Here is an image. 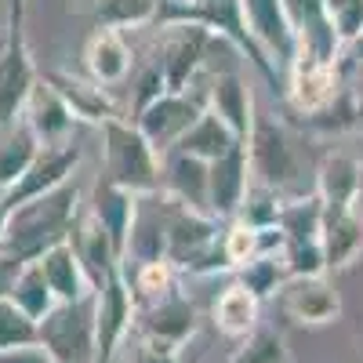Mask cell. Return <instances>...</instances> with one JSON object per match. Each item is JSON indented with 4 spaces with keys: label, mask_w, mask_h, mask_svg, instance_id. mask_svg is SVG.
<instances>
[{
    "label": "cell",
    "mask_w": 363,
    "mask_h": 363,
    "mask_svg": "<svg viewBox=\"0 0 363 363\" xmlns=\"http://www.w3.org/2000/svg\"><path fill=\"white\" fill-rule=\"evenodd\" d=\"M215 327L222 330L225 338H247L251 330L258 327V316H262V301L244 287V284H229L218 301H215Z\"/></svg>",
    "instance_id": "obj_26"
},
{
    "label": "cell",
    "mask_w": 363,
    "mask_h": 363,
    "mask_svg": "<svg viewBox=\"0 0 363 363\" xmlns=\"http://www.w3.org/2000/svg\"><path fill=\"white\" fill-rule=\"evenodd\" d=\"M44 80H48V84L58 91V95H62V102L73 109L77 124L102 128L106 120L120 116L116 106H113V99H109V87H102V84H95V80H80V77L62 73V69L44 73Z\"/></svg>",
    "instance_id": "obj_22"
},
{
    "label": "cell",
    "mask_w": 363,
    "mask_h": 363,
    "mask_svg": "<svg viewBox=\"0 0 363 363\" xmlns=\"http://www.w3.org/2000/svg\"><path fill=\"white\" fill-rule=\"evenodd\" d=\"M40 138L33 135V128L26 124V120H18L15 128L0 131V193L11 189L15 182L33 167V160L40 157Z\"/></svg>",
    "instance_id": "obj_28"
},
{
    "label": "cell",
    "mask_w": 363,
    "mask_h": 363,
    "mask_svg": "<svg viewBox=\"0 0 363 363\" xmlns=\"http://www.w3.org/2000/svg\"><path fill=\"white\" fill-rule=\"evenodd\" d=\"M251 157L247 142H236L225 157L211 160V178H207V211L218 222H233L240 203L251 189Z\"/></svg>",
    "instance_id": "obj_13"
},
{
    "label": "cell",
    "mask_w": 363,
    "mask_h": 363,
    "mask_svg": "<svg viewBox=\"0 0 363 363\" xmlns=\"http://www.w3.org/2000/svg\"><path fill=\"white\" fill-rule=\"evenodd\" d=\"M164 44L157 51V66L164 73V84L167 91H186L196 77H200V66L207 58V48L215 44V33L203 26H164Z\"/></svg>",
    "instance_id": "obj_10"
},
{
    "label": "cell",
    "mask_w": 363,
    "mask_h": 363,
    "mask_svg": "<svg viewBox=\"0 0 363 363\" xmlns=\"http://www.w3.org/2000/svg\"><path fill=\"white\" fill-rule=\"evenodd\" d=\"M37 265L44 269V277H48V284H51V291H55L58 301H77V298L95 291L69 240H62V244H55L51 251H44L37 258Z\"/></svg>",
    "instance_id": "obj_25"
},
{
    "label": "cell",
    "mask_w": 363,
    "mask_h": 363,
    "mask_svg": "<svg viewBox=\"0 0 363 363\" xmlns=\"http://www.w3.org/2000/svg\"><path fill=\"white\" fill-rule=\"evenodd\" d=\"M99 298V363H113L116 349L135 330L138 320V298L124 277V269H116L113 277L95 291Z\"/></svg>",
    "instance_id": "obj_11"
},
{
    "label": "cell",
    "mask_w": 363,
    "mask_h": 363,
    "mask_svg": "<svg viewBox=\"0 0 363 363\" xmlns=\"http://www.w3.org/2000/svg\"><path fill=\"white\" fill-rule=\"evenodd\" d=\"M69 244H73V251H77V258H80V265H84V272H87V280H91L95 291L120 269V255L113 247V240L91 211H80V218L69 233Z\"/></svg>",
    "instance_id": "obj_19"
},
{
    "label": "cell",
    "mask_w": 363,
    "mask_h": 363,
    "mask_svg": "<svg viewBox=\"0 0 363 363\" xmlns=\"http://www.w3.org/2000/svg\"><path fill=\"white\" fill-rule=\"evenodd\" d=\"M284 11L298 37V51L323 58V62H342V40L327 22L323 0H284Z\"/></svg>",
    "instance_id": "obj_16"
},
{
    "label": "cell",
    "mask_w": 363,
    "mask_h": 363,
    "mask_svg": "<svg viewBox=\"0 0 363 363\" xmlns=\"http://www.w3.org/2000/svg\"><path fill=\"white\" fill-rule=\"evenodd\" d=\"M222 251L229 258V269L247 265L255 255H262V229H251V225H244L240 218H233L222 229Z\"/></svg>",
    "instance_id": "obj_36"
},
{
    "label": "cell",
    "mask_w": 363,
    "mask_h": 363,
    "mask_svg": "<svg viewBox=\"0 0 363 363\" xmlns=\"http://www.w3.org/2000/svg\"><path fill=\"white\" fill-rule=\"evenodd\" d=\"M320 247L327 272H342L363 255V211L359 207H323Z\"/></svg>",
    "instance_id": "obj_15"
},
{
    "label": "cell",
    "mask_w": 363,
    "mask_h": 363,
    "mask_svg": "<svg viewBox=\"0 0 363 363\" xmlns=\"http://www.w3.org/2000/svg\"><path fill=\"white\" fill-rule=\"evenodd\" d=\"M0 48H4V37H0Z\"/></svg>",
    "instance_id": "obj_46"
},
{
    "label": "cell",
    "mask_w": 363,
    "mask_h": 363,
    "mask_svg": "<svg viewBox=\"0 0 363 363\" xmlns=\"http://www.w3.org/2000/svg\"><path fill=\"white\" fill-rule=\"evenodd\" d=\"M356 207H359V211H363V186H359V200H356Z\"/></svg>",
    "instance_id": "obj_45"
},
{
    "label": "cell",
    "mask_w": 363,
    "mask_h": 363,
    "mask_svg": "<svg viewBox=\"0 0 363 363\" xmlns=\"http://www.w3.org/2000/svg\"><path fill=\"white\" fill-rule=\"evenodd\" d=\"M8 29H26V0H8Z\"/></svg>",
    "instance_id": "obj_43"
},
{
    "label": "cell",
    "mask_w": 363,
    "mask_h": 363,
    "mask_svg": "<svg viewBox=\"0 0 363 363\" xmlns=\"http://www.w3.org/2000/svg\"><path fill=\"white\" fill-rule=\"evenodd\" d=\"M131 363H182V356H178L174 349H160V345H153V342H138Z\"/></svg>",
    "instance_id": "obj_42"
},
{
    "label": "cell",
    "mask_w": 363,
    "mask_h": 363,
    "mask_svg": "<svg viewBox=\"0 0 363 363\" xmlns=\"http://www.w3.org/2000/svg\"><path fill=\"white\" fill-rule=\"evenodd\" d=\"M84 153H80V145L73 142H62V145H44L40 149V157L33 160V167H29L11 189L0 193V200H4L8 207H18L26 200H37L58 186H66V182H73L77 167H80Z\"/></svg>",
    "instance_id": "obj_12"
},
{
    "label": "cell",
    "mask_w": 363,
    "mask_h": 363,
    "mask_svg": "<svg viewBox=\"0 0 363 363\" xmlns=\"http://www.w3.org/2000/svg\"><path fill=\"white\" fill-rule=\"evenodd\" d=\"M138 200L135 193L113 186L109 178H99L95 189H91V203L87 211L99 218V225L109 233L113 247L120 255V262H124V251H128V240H131V229H135V218H138Z\"/></svg>",
    "instance_id": "obj_17"
},
{
    "label": "cell",
    "mask_w": 363,
    "mask_h": 363,
    "mask_svg": "<svg viewBox=\"0 0 363 363\" xmlns=\"http://www.w3.org/2000/svg\"><path fill=\"white\" fill-rule=\"evenodd\" d=\"M244 18H247V29L258 40V48L269 55V62L280 73H287L291 58L298 51V37L284 11V0H244Z\"/></svg>",
    "instance_id": "obj_14"
},
{
    "label": "cell",
    "mask_w": 363,
    "mask_h": 363,
    "mask_svg": "<svg viewBox=\"0 0 363 363\" xmlns=\"http://www.w3.org/2000/svg\"><path fill=\"white\" fill-rule=\"evenodd\" d=\"M131 62H135V55H131L120 29H95V33H91V40L84 48V66H87V77L95 84L116 87L120 80H128Z\"/></svg>",
    "instance_id": "obj_23"
},
{
    "label": "cell",
    "mask_w": 363,
    "mask_h": 363,
    "mask_svg": "<svg viewBox=\"0 0 363 363\" xmlns=\"http://www.w3.org/2000/svg\"><path fill=\"white\" fill-rule=\"evenodd\" d=\"M37 342V320H29L11 298H0V349L33 345Z\"/></svg>",
    "instance_id": "obj_37"
},
{
    "label": "cell",
    "mask_w": 363,
    "mask_h": 363,
    "mask_svg": "<svg viewBox=\"0 0 363 363\" xmlns=\"http://www.w3.org/2000/svg\"><path fill=\"white\" fill-rule=\"evenodd\" d=\"M40 73L33 66V55H29L26 33L22 29H8L4 33V48H0V131L15 128L26 102L33 95Z\"/></svg>",
    "instance_id": "obj_7"
},
{
    "label": "cell",
    "mask_w": 363,
    "mask_h": 363,
    "mask_svg": "<svg viewBox=\"0 0 363 363\" xmlns=\"http://www.w3.org/2000/svg\"><path fill=\"white\" fill-rule=\"evenodd\" d=\"M22 265H26L22 258H15L11 251L0 247V298H11V287H15V280H18Z\"/></svg>",
    "instance_id": "obj_40"
},
{
    "label": "cell",
    "mask_w": 363,
    "mask_h": 363,
    "mask_svg": "<svg viewBox=\"0 0 363 363\" xmlns=\"http://www.w3.org/2000/svg\"><path fill=\"white\" fill-rule=\"evenodd\" d=\"M138 335L142 342H153L160 349H182L193 335H196V306L189 301V294H182L178 287H171L167 294L160 298H149V301H138Z\"/></svg>",
    "instance_id": "obj_8"
},
{
    "label": "cell",
    "mask_w": 363,
    "mask_h": 363,
    "mask_svg": "<svg viewBox=\"0 0 363 363\" xmlns=\"http://www.w3.org/2000/svg\"><path fill=\"white\" fill-rule=\"evenodd\" d=\"M22 120L33 128V135L40 138V145H62V142H69V135H73V128H77L73 109L62 102V95H58V91H55L44 77L37 80L33 95H29Z\"/></svg>",
    "instance_id": "obj_20"
},
{
    "label": "cell",
    "mask_w": 363,
    "mask_h": 363,
    "mask_svg": "<svg viewBox=\"0 0 363 363\" xmlns=\"http://www.w3.org/2000/svg\"><path fill=\"white\" fill-rule=\"evenodd\" d=\"M236 142H244V138H236V135H233V128L225 124V120H222L218 113L203 109V116H200L196 124H193L186 135H182L171 149H182V153L200 157V160H207V164H211V160L225 157Z\"/></svg>",
    "instance_id": "obj_27"
},
{
    "label": "cell",
    "mask_w": 363,
    "mask_h": 363,
    "mask_svg": "<svg viewBox=\"0 0 363 363\" xmlns=\"http://www.w3.org/2000/svg\"><path fill=\"white\" fill-rule=\"evenodd\" d=\"M277 309L298 327H327L342 316V294L323 272L316 277H287L277 291Z\"/></svg>",
    "instance_id": "obj_9"
},
{
    "label": "cell",
    "mask_w": 363,
    "mask_h": 363,
    "mask_svg": "<svg viewBox=\"0 0 363 363\" xmlns=\"http://www.w3.org/2000/svg\"><path fill=\"white\" fill-rule=\"evenodd\" d=\"M160 95H167V84H164V73H160V66L153 62L142 77H138V84H135V95H131V120L145 109V106H153Z\"/></svg>",
    "instance_id": "obj_38"
},
{
    "label": "cell",
    "mask_w": 363,
    "mask_h": 363,
    "mask_svg": "<svg viewBox=\"0 0 363 363\" xmlns=\"http://www.w3.org/2000/svg\"><path fill=\"white\" fill-rule=\"evenodd\" d=\"M247 157H251V178L258 186H269L291 196H301L298 182H301V157H298V145L287 135L284 124L277 120H265L255 116V128L247 135Z\"/></svg>",
    "instance_id": "obj_4"
},
{
    "label": "cell",
    "mask_w": 363,
    "mask_h": 363,
    "mask_svg": "<svg viewBox=\"0 0 363 363\" xmlns=\"http://www.w3.org/2000/svg\"><path fill=\"white\" fill-rule=\"evenodd\" d=\"M229 363H287V345L277 327H255L247 338H240V349Z\"/></svg>",
    "instance_id": "obj_33"
},
{
    "label": "cell",
    "mask_w": 363,
    "mask_h": 363,
    "mask_svg": "<svg viewBox=\"0 0 363 363\" xmlns=\"http://www.w3.org/2000/svg\"><path fill=\"white\" fill-rule=\"evenodd\" d=\"M342 69H345V66H342ZM345 87H349L352 106H356V116H359V124H363V55L345 69Z\"/></svg>",
    "instance_id": "obj_41"
},
{
    "label": "cell",
    "mask_w": 363,
    "mask_h": 363,
    "mask_svg": "<svg viewBox=\"0 0 363 363\" xmlns=\"http://www.w3.org/2000/svg\"><path fill=\"white\" fill-rule=\"evenodd\" d=\"M287 196L269 189V186H258V182H251V189L244 196V203H240L236 218L251 225V229H269V225H280V211H284Z\"/></svg>",
    "instance_id": "obj_32"
},
{
    "label": "cell",
    "mask_w": 363,
    "mask_h": 363,
    "mask_svg": "<svg viewBox=\"0 0 363 363\" xmlns=\"http://www.w3.org/2000/svg\"><path fill=\"white\" fill-rule=\"evenodd\" d=\"M8 215H11V207L0 200V240H4V225H8Z\"/></svg>",
    "instance_id": "obj_44"
},
{
    "label": "cell",
    "mask_w": 363,
    "mask_h": 363,
    "mask_svg": "<svg viewBox=\"0 0 363 363\" xmlns=\"http://www.w3.org/2000/svg\"><path fill=\"white\" fill-rule=\"evenodd\" d=\"M207 178H211L207 160L189 157V153H182V149H167L164 153V193L174 196L178 203L207 211Z\"/></svg>",
    "instance_id": "obj_24"
},
{
    "label": "cell",
    "mask_w": 363,
    "mask_h": 363,
    "mask_svg": "<svg viewBox=\"0 0 363 363\" xmlns=\"http://www.w3.org/2000/svg\"><path fill=\"white\" fill-rule=\"evenodd\" d=\"M11 301L29 316V320H44L55 306H58V298H55V291H51V284H48V277H44V269L37 265V262H26L22 265V272H18V280H15V287H11Z\"/></svg>",
    "instance_id": "obj_29"
},
{
    "label": "cell",
    "mask_w": 363,
    "mask_h": 363,
    "mask_svg": "<svg viewBox=\"0 0 363 363\" xmlns=\"http://www.w3.org/2000/svg\"><path fill=\"white\" fill-rule=\"evenodd\" d=\"M0 363H55L51 352L33 342V345H15V349H0Z\"/></svg>",
    "instance_id": "obj_39"
},
{
    "label": "cell",
    "mask_w": 363,
    "mask_h": 363,
    "mask_svg": "<svg viewBox=\"0 0 363 363\" xmlns=\"http://www.w3.org/2000/svg\"><path fill=\"white\" fill-rule=\"evenodd\" d=\"M203 109H207V80L203 84L193 80L186 91H167V95H160L153 106H145L135 116V124L160 153H167V149L203 116Z\"/></svg>",
    "instance_id": "obj_5"
},
{
    "label": "cell",
    "mask_w": 363,
    "mask_h": 363,
    "mask_svg": "<svg viewBox=\"0 0 363 363\" xmlns=\"http://www.w3.org/2000/svg\"><path fill=\"white\" fill-rule=\"evenodd\" d=\"M99 131H102V157H106L102 178H109L113 186L135 196H153L164 189V153L138 131L135 120L113 116Z\"/></svg>",
    "instance_id": "obj_2"
},
{
    "label": "cell",
    "mask_w": 363,
    "mask_h": 363,
    "mask_svg": "<svg viewBox=\"0 0 363 363\" xmlns=\"http://www.w3.org/2000/svg\"><path fill=\"white\" fill-rule=\"evenodd\" d=\"M77 218H80V189L77 182H66V186H58L37 200L11 207L0 247L22 262H37L44 251L69 240Z\"/></svg>",
    "instance_id": "obj_1"
},
{
    "label": "cell",
    "mask_w": 363,
    "mask_h": 363,
    "mask_svg": "<svg viewBox=\"0 0 363 363\" xmlns=\"http://www.w3.org/2000/svg\"><path fill=\"white\" fill-rule=\"evenodd\" d=\"M37 342L55 363H99V298L95 291L58 306L37 320Z\"/></svg>",
    "instance_id": "obj_3"
},
{
    "label": "cell",
    "mask_w": 363,
    "mask_h": 363,
    "mask_svg": "<svg viewBox=\"0 0 363 363\" xmlns=\"http://www.w3.org/2000/svg\"><path fill=\"white\" fill-rule=\"evenodd\" d=\"M342 62H323L306 51H294L291 66H287V84H284V99L294 116H313L327 109L342 91Z\"/></svg>",
    "instance_id": "obj_6"
},
{
    "label": "cell",
    "mask_w": 363,
    "mask_h": 363,
    "mask_svg": "<svg viewBox=\"0 0 363 363\" xmlns=\"http://www.w3.org/2000/svg\"><path fill=\"white\" fill-rule=\"evenodd\" d=\"M363 186V157H352L345 149H330L323 153L316 167V196L323 207H356Z\"/></svg>",
    "instance_id": "obj_21"
},
{
    "label": "cell",
    "mask_w": 363,
    "mask_h": 363,
    "mask_svg": "<svg viewBox=\"0 0 363 363\" xmlns=\"http://www.w3.org/2000/svg\"><path fill=\"white\" fill-rule=\"evenodd\" d=\"M207 109L218 113L225 124L233 128V135L247 142L258 113H255L251 87L244 84V77H240V73L222 69V73H215V77H207Z\"/></svg>",
    "instance_id": "obj_18"
},
{
    "label": "cell",
    "mask_w": 363,
    "mask_h": 363,
    "mask_svg": "<svg viewBox=\"0 0 363 363\" xmlns=\"http://www.w3.org/2000/svg\"><path fill=\"white\" fill-rule=\"evenodd\" d=\"M323 11L342 48L363 44V0H323Z\"/></svg>",
    "instance_id": "obj_35"
},
{
    "label": "cell",
    "mask_w": 363,
    "mask_h": 363,
    "mask_svg": "<svg viewBox=\"0 0 363 363\" xmlns=\"http://www.w3.org/2000/svg\"><path fill=\"white\" fill-rule=\"evenodd\" d=\"M120 269H124V265H120ZM174 272H178V269H174L167 258H157V262H135V272L124 269V277H128L135 298H138V301H149V298H160V294H167L171 287H178V284H174Z\"/></svg>",
    "instance_id": "obj_34"
},
{
    "label": "cell",
    "mask_w": 363,
    "mask_h": 363,
    "mask_svg": "<svg viewBox=\"0 0 363 363\" xmlns=\"http://www.w3.org/2000/svg\"><path fill=\"white\" fill-rule=\"evenodd\" d=\"M287 277H291V272H287V258H284V251H280V255H255L247 265H240V269H236V284H244L258 301L277 298V291L284 287Z\"/></svg>",
    "instance_id": "obj_30"
},
{
    "label": "cell",
    "mask_w": 363,
    "mask_h": 363,
    "mask_svg": "<svg viewBox=\"0 0 363 363\" xmlns=\"http://www.w3.org/2000/svg\"><path fill=\"white\" fill-rule=\"evenodd\" d=\"M160 0H95L91 18L99 29H135L157 22Z\"/></svg>",
    "instance_id": "obj_31"
}]
</instances>
